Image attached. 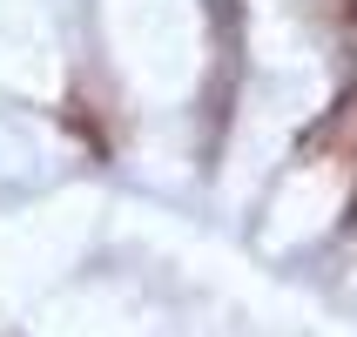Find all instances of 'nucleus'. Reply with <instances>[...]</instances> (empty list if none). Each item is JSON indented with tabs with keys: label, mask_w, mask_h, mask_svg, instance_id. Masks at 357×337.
Here are the masks:
<instances>
[]
</instances>
